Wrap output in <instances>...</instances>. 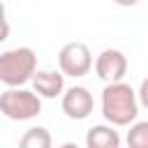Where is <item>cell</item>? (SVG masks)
Instances as JSON below:
<instances>
[{"label":"cell","mask_w":148,"mask_h":148,"mask_svg":"<svg viewBox=\"0 0 148 148\" xmlns=\"http://www.w3.org/2000/svg\"><path fill=\"white\" fill-rule=\"evenodd\" d=\"M95 72L104 83H116L123 81V76L127 74V58L123 51L118 49H104L97 60H95Z\"/></svg>","instance_id":"5b68a950"},{"label":"cell","mask_w":148,"mask_h":148,"mask_svg":"<svg viewBox=\"0 0 148 148\" xmlns=\"http://www.w3.org/2000/svg\"><path fill=\"white\" fill-rule=\"evenodd\" d=\"M92 95L83 86H72L67 92H62V111L69 120H83L92 113Z\"/></svg>","instance_id":"8992f818"},{"label":"cell","mask_w":148,"mask_h":148,"mask_svg":"<svg viewBox=\"0 0 148 148\" xmlns=\"http://www.w3.org/2000/svg\"><path fill=\"white\" fill-rule=\"evenodd\" d=\"M139 102H141V106L148 109V79L141 81V88H139Z\"/></svg>","instance_id":"8fae6325"},{"label":"cell","mask_w":148,"mask_h":148,"mask_svg":"<svg viewBox=\"0 0 148 148\" xmlns=\"http://www.w3.org/2000/svg\"><path fill=\"white\" fill-rule=\"evenodd\" d=\"M139 92L132 90V86L116 81L106 83L102 90V116L111 125H130L139 116Z\"/></svg>","instance_id":"6da1fadb"},{"label":"cell","mask_w":148,"mask_h":148,"mask_svg":"<svg viewBox=\"0 0 148 148\" xmlns=\"http://www.w3.org/2000/svg\"><path fill=\"white\" fill-rule=\"evenodd\" d=\"M51 143L53 141L46 127H30L18 141L21 148H51Z\"/></svg>","instance_id":"9c48e42d"},{"label":"cell","mask_w":148,"mask_h":148,"mask_svg":"<svg viewBox=\"0 0 148 148\" xmlns=\"http://www.w3.org/2000/svg\"><path fill=\"white\" fill-rule=\"evenodd\" d=\"M42 95L37 90H25L21 86L7 88L0 95V111L9 120H30L42 113Z\"/></svg>","instance_id":"3957f363"},{"label":"cell","mask_w":148,"mask_h":148,"mask_svg":"<svg viewBox=\"0 0 148 148\" xmlns=\"http://www.w3.org/2000/svg\"><path fill=\"white\" fill-rule=\"evenodd\" d=\"M86 146L88 148H118L120 136L116 130H111L106 125H95L86 134Z\"/></svg>","instance_id":"ba28073f"},{"label":"cell","mask_w":148,"mask_h":148,"mask_svg":"<svg viewBox=\"0 0 148 148\" xmlns=\"http://www.w3.org/2000/svg\"><path fill=\"white\" fill-rule=\"evenodd\" d=\"M58 65H60V72L65 76H72V79H81L90 72L92 67V56H90V49L83 44V42H69L60 49L58 53Z\"/></svg>","instance_id":"277c9868"},{"label":"cell","mask_w":148,"mask_h":148,"mask_svg":"<svg viewBox=\"0 0 148 148\" xmlns=\"http://www.w3.org/2000/svg\"><path fill=\"white\" fill-rule=\"evenodd\" d=\"M35 72H37V56L28 46L9 49L0 56V81L7 88H16L32 81Z\"/></svg>","instance_id":"7a4b0ae2"},{"label":"cell","mask_w":148,"mask_h":148,"mask_svg":"<svg viewBox=\"0 0 148 148\" xmlns=\"http://www.w3.org/2000/svg\"><path fill=\"white\" fill-rule=\"evenodd\" d=\"M116 5H120V7H134L139 0H113Z\"/></svg>","instance_id":"7c38bea8"},{"label":"cell","mask_w":148,"mask_h":148,"mask_svg":"<svg viewBox=\"0 0 148 148\" xmlns=\"http://www.w3.org/2000/svg\"><path fill=\"white\" fill-rule=\"evenodd\" d=\"M127 146L132 148H148V120L134 123L127 132Z\"/></svg>","instance_id":"30bf717a"},{"label":"cell","mask_w":148,"mask_h":148,"mask_svg":"<svg viewBox=\"0 0 148 148\" xmlns=\"http://www.w3.org/2000/svg\"><path fill=\"white\" fill-rule=\"evenodd\" d=\"M32 88H35L42 97L53 99V97L62 95V90H65V74L51 72V69L35 72V76H32Z\"/></svg>","instance_id":"52a82bcc"}]
</instances>
